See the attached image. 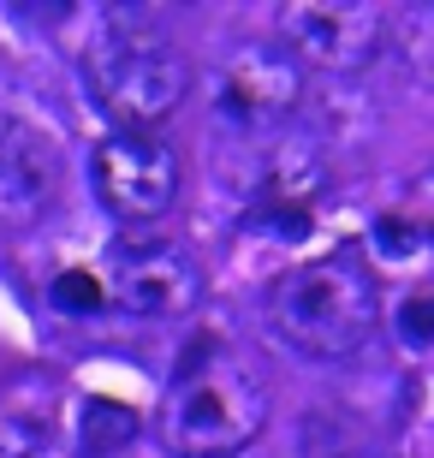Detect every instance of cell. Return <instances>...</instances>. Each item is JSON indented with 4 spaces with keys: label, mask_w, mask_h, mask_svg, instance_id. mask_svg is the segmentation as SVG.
Instances as JSON below:
<instances>
[{
    "label": "cell",
    "mask_w": 434,
    "mask_h": 458,
    "mask_svg": "<svg viewBox=\"0 0 434 458\" xmlns=\"http://www.w3.org/2000/svg\"><path fill=\"white\" fill-rule=\"evenodd\" d=\"M155 428L173 458H238L268 428V381L233 345L202 340L173 375Z\"/></svg>",
    "instance_id": "1"
},
{
    "label": "cell",
    "mask_w": 434,
    "mask_h": 458,
    "mask_svg": "<svg viewBox=\"0 0 434 458\" xmlns=\"http://www.w3.org/2000/svg\"><path fill=\"white\" fill-rule=\"evenodd\" d=\"M298 96H303V66L280 42H244L208 78L215 119L238 137L280 131L285 119H292V107H298Z\"/></svg>",
    "instance_id": "4"
},
{
    "label": "cell",
    "mask_w": 434,
    "mask_h": 458,
    "mask_svg": "<svg viewBox=\"0 0 434 458\" xmlns=\"http://www.w3.org/2000/svg\"><path fill=\"white\" fill-rule=\"evenodd\" d=\"M387 24L369 0H292L280 6V48L316 72H363L387 48Z\"/></svg>",
    "instance_id": "6"
},
{
    "label": "cell",
    "mask_w": 434,
    "mask_h": 458,
    "mask_svg": "<svg viewBox=\"0 0 434 458\" xmlns=\"http://www.w3.org/2000/svg\"><path fill=\"white\" fill-rule=\"evenodd\" d=\"M60 197V149L24 114H0V226L42 221Z\"/></svg>",
    "instance_id": "9"
},
{
    "label": "cell",
    "mask_w": 434,
    "mask_h": 458,
    "mask_svg": "<svg viewBox=\"0 0 434 458\" xmlns=\"http://www.w3.org/2000/svg\"><path fill=\"white\" fill-rule=\"evenodd\" d=\"M0 458H60V428L30 411H6L0 417Z\"/></svg>",
    "instance_id": "11"
},
{
    "label": "cell",
    "mask_w": 434,
    "mask_h": 458,
    "mask_svg": "<svg viewBox=\"0 0 434 458\" xmlns=\"http://www.w3.org/2000/svg\"><path fill=\"white\" fill-rule=\"evenodd\" d=\"M268 322L298 357L339 363L381 327V280L363 250H328L298 262L268 292Z\"/></svg>",
    "instance_id": "2"
},
{
    "label": "cell",
    "mask_w": 434,
    "mask_h": 458,
    "mask_svg": "<svg viewBox=\"0 0 434 458\" xmlns=\"http://www.w3.org/2000/svg\"><path fill=\"white\" fill-rule=\"evenodd\" d=\"M48 298H54V310H66V316H96V310H107V286L84 268H66L54 280Z\"/></svg>",
    "instance_id": "14"
},
{
    "label": "cell",
    "mask_w": 434,
    "mask_h": 458,
    "mask_svg": "<svg viewBox=\"0 0 434 458\" xmlns=\"http://www.w3.org/2000/svg\"><path fill=\"white\" fill-rule=\"evenodd\" d=\"M137 435V411L119 399H84V446L89 453H114Z\"/></svg>",
    "instance_id": "12"
},
{
    "label": "cell",
    "mask_w": 434,
    "mask_h": 458,
    "mask_svg": "<svg viewBox=\"0 0 434 458\" xmlns=\"http://www.w3.org/2000/svg\"><path fill=\"white\" fill-rule=\"evenodd\" d=\"M399 334L411 345H434V292H411L399 304Z\"/></svg>",
    "instance_id": "15"
},
{
    "label": "cell",
    "mask_w": 434,
    "mask_h": 458,
    "mask_svg": "<svg viewBox=\"0 0 434 458\" xmlns=\"http://www.w3.org/2000/svg\"><path fill=\"white\" fill-rule=\"evenodd\" d=\"M101 286H107V304L137 316V322H173L184 310H197L202 274L179 244L149 238V244H119V256H114V268H107Z\"/></svg>",
    "instance_id": "7"
},
{
    "label": "cell",
    "mask_w": 434,
    "mask_h": 458,
    "mask_svg": "<svg viewBox=\"0 0 434 458\" xmlns=\"http://www.w3.org/2000/svg\"><path fill=\"white\" fill-rule=\"evenodd\" d=\"M387 36H393L399 60L411 66V78H417L422 89H434V0H422V6H404V13L387 24Z\"/></svg>",
    "instance_id": "10"
},
{
    "label": "cell",
    "mask_w": 434,
    "mask_h": 458,
    "mask_svg": "<svg viewBox=\"0 0 434 458\" xmlns=\"http://www.w3.org/2000/svg\"><path fill=\"white\" fill-rule=\"evenodd\" d=\"M375 250L393 256V262H411V256L434 250V226L411 221V215H381L375 221Z\"/></svg>",
    "instance_id": "13"
},
{
    "label": "cell",
    "mask_w": 434,
    "mask_h": 458,
    "mask_svg": "<svg viewBox=\"0 0 434 458\" xmlns=\"http://www.w3.org/2000/svg\"><path fill=\"white\" fill-rule=\"evenodd\" d=\"M244 197L251 208L244 215H262V208H298L310 215L316 191L328 185V155H321L316 137H292V131H262L244 137Z\"/></svg>",
    "instance_id": "8"
},
{
    "label": "cell",
    "mask_w": 434,
    "mask_h": 458,
    "mask_svg": "<svg viewBox=\"0 0 434 458\" xmlns=\"http://www.w3.org/2000/svg\"><path fill=\"white\" fill-rule=\"evenodd\" d=\"M89 179L114 221H161L179 197V155L155 131H107L89 155Z\"/></svg>",
    "instance_id": "5"
},
{
    "label": "cell",
    "mask_w": 434,
    "mask_h": 458,
    "mask_svg": "<svg viewBox=\"0 0 434 458\" xmlns=\"http://www.w3.org/2000/svg\"><path fill=\"white\" fill-rule=\"evenodd\" d=\"M84 78L119 131H155L191 96V60L149 13H107L84 48Z\"/></svg>",
    "instance_id": "3"
}]
</instances>
